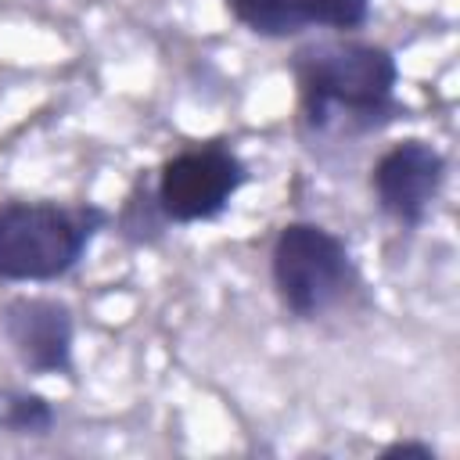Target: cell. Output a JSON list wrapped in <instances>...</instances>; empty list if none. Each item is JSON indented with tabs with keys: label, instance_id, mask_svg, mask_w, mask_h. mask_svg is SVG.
Listing matches in <instances>:
<instances>
[{
	"label": "cell",
	"instance_id": "7",
	"mask_svg": "<svg viewBox=\"0 0 460 460\" xmlns=\"http://www.w3.org/2000/svg\"><path fill=\"white\" fill-rule=\"evenodd\" d=\"M223 11L252 36L280 43L313 32H359L374 0H223Z\"/></svg>",
	"mask_w": 460,
	"mask_h": 460
},
{
	"label": "cell",
	"instance_id": "2",
	"mask_svg": "<svg viewBox=\"0 0 460 460\" xmlns=\"http://www.w3.org/2000/svg\"><path fill=\"white\" fill-rule=\"evenodd\" d=\"M111 230V208L83 198H0V284H58Z\"/></svg>",
	"mask_w": 460,
	"mask_h": 460
},
{
	"label": "cell",
	"instance_id": "1",
	"mask_svg": "<svg viewBox=\"0 0 460 460\" xmlns=\"http://www.w3.org/2000/svg\"><path fill=\"white\" fill-rule=\"evenodd\" d=\"M295 133L309 151L356 147L410 115L392 47L359 32H313L288 54Z\"/></svg>",
	"mask_w": 460,
	"mask_h": 460
},
{
	"label": "cell",
	"instance_id": "10",
	"mask_svg": "<svg viewBox=\"0 0 460 460\" xmlns=\"http://www.w3.org/2000/svg\"><path fill=\"white\" fill-rule=\"evenodd\" d=\"M377 456L385 460H399V456H417V460H435L438 449L428 442V438H417V435H406V438H392L377 449Z\"/></svg>",
	"mask_w": 460,
	"mask_h": 460
},
{
	"label": "cell",
	"instance_id": "4",
	"mask_svg": "<svg viewBox=\"0 0 460 460\" xmlns=\"http://www.w3.org/2000/svg\"><path fill=\"white\" fill-rule=\"evenodd\" d=\"M252 165L226 137L190 140L147 169V187L169 230L219 223L248 187Z\"/></svg>",
	"mask_w": 460,
	"mask_h": 460
},
{
	"label": "cell",
	"instance_id": "9",
	"mask_svg": "<svg viewBox=\"0 0 460 460\" xmlns=\"http://www.w3.org/2000/svg\"><path fill=\"white\" fill-rule=\"evenodd\" d=\"M111 230L119 234V241H126L129 248H155L165 241L169 226L158 216L155 201H151V187H147V169H137L122 201L111 208Z\"/></svg>",
	"mask_w": 460,
	"mask_h": 460
},
{
	"label": "cell",
	"instance_id": "5",
	"mask_svg": "<svg viewBox=\"0 0 460 460\" xmlns=\"http://www.w3.org/2000/svg\"><path fill=\"white\" fill-rule=\"evenodd\" d=\"M449 183V155L428 137H399L381 147L367 169L370 205L395 230L417 234Z\"/></svg>",
	"mask_w": 460,
	"mask_h": 460
},
{
	"label": "cell",
	"instance_id": "3",
	"mask_svg": "<svg viewBox=\"0 0 460 460\" xmlns=\"http://www.w3.org/2000/svg\"><path fill=\"white\" fill-rule=\"evenodd\" d=\"M266 273L280 313L295 323H323L367 291L352 244L320 219L280 223L266 248Z\"/></svg>",
	"mask_w": 460,
	"mask_h": 460
},
{
	"label": "cell",
	"instance_id": "8",
	"mask_svg": "<svg viewBox=\"0 0 460 460\" xmlns=\"http://www.w3.org/2000/svg\"><path fill=\"white\" fill-rule=\"evenodd\" d=\"M58 428V402L29 385L0 381V435L7 438H50Z\"/></svg>",
	"mask_w": 460,
	"mask_h": 460
},
{
	"label": "cell",
	"instance_id": "6",
	"mask_svg": "<svg viewBox=\"0 0 460 460\" xmlns=\"http://www.w3.org/2000/svg\"><path fill=\"white\" fill-rule=\"evenodd\" d=\"M75 309L43 291H14L0 302V341L29 377L75 381Z\"/></svg>",
	"mask_w": 460,
	"mask_h": 460
}]
</instances>
